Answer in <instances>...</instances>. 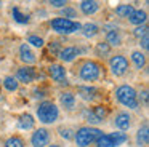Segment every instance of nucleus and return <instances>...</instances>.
I'll list each match as a JSON object with an SVG mask.
<instances>
[{
	"instance_id": "nucleus-38",
	"label": "nucleus",
	"mask_w": 149,
	"mask_h": 147,
	"mask_svg": "<svg viewBox=\"0 0 149 147\" xmlns=\"http://www.w3.org/2000/svg\"><path fill=\"white\" fill-rule=\"evenodd\" d=\"M69 133H71L69 130H61V133H59V134H61V137H66V139H69V137H71V134H69Z\"/></svg>"
},
{
	"instance_id": "nucleus-2",
	"label": "nucleus",
	"mask_w": 149,
	"mask_h": 147,
	"mask_svg": "<svg viewBox=\"0 0 149 147\" xmlns=\"http://www.w3.org/2000/svg\"><path fill=\"white\" fill-rule=\"evenodd\" d=\"M116 98L122 105L128 109H138V93L130 85H120L116 89Z\"/></svg>"
},
{
	"instance_id": "nucleus-11",
	"label": "nucleus",
	"mask_w": 149,
	"mask_h": 147,
	"mask_svg": "<svg viewBox=\"0 0 149 147\" xmlns=\"http://www.w3.org/2000/svg\"><path fill=\"white\" fill-rule=\"evenodd\" d=\"M19 59L23 61L26 66H31V64L36 62V54L32 53L31 46L27 43H21L19 46Z\"/></svg>"
},
{
	"instance_id": "nucleus-35",
	"label": "nucleus",
	"mask_w": 149,
	"mask_h": 147,
	"mask_svg": "<svg viewBox=\"0 0 149 147\" xmlns=\"http://www.w3.org/2000/svg\"><path fill=\"white\" fill-rule=\"evenodd\" d=\"M87 121H88V123H93V125L100 123V120L93 115V112H87Z\"/></svg>"
},
{
	"instance_id": "nucleus-8",
	"label": "nucleus",
	"mask_w": 149,
	"mask_h": 147,
	"mask_svg": "<svg viewBox=\"0 0 149 147\" xmlns=\"http://www.w3.org/2000/svg\"><path fill=\"white\" fill-rule=\"evenodd\" d=\"M15 78L18 80V83L21 82V83H24V85H29V83H32L34 78H36V70L31 66H23V67L18 69Z\"/></svg>"
},
{
	"instance_id": "nucleus-6",
	"label": "nucleus",
	"mask_w": 149,
	"mask_h": 147,
	"mask_svg": "<svg viewBox=\"0 0 149 147\" xmlns=\"http://www.w3.org/2000/svg\"><path fill=\"white\" fill-rule=\"evenodd\" d=\"M109 69L116 77H122L127 72V69H128V61L122 54H116V56H112L109 59Z\"/></svg>"
},
{
	"instance_id": "nucleus-22",
	"label": "nucleus",
	"mask_w": 149,
	"mask_h": 147,
	"mask_svg": "<svg viewBox=\"0 0 149 147\" xmlns=\"http://www.w3.org/2000/svg\"><path fill=\"white\" fill-rule=\"evenodd\" d=\"M3 86H5V89L7 91H10V93H13V91H16L18 89V86H19V83H18V80L15 78V77H11V75H8V77H5L3 78Z\"/></svg>"
},
{
	"instance_id": "nucleus-5",
	"label": "nucleus",
	"mask_w": 149,
	"mask_h": 147,
	"mask_svg": "<svg viewBox=\"0 0 149 147\" xmlns=\"http://www.w3.org/2000/svg\"><path fill=\"white\" fill-rule=\"evenodd\" d=\"M79 75L84 82H96L101 75V66L96 61H85L80 66Z\"/></svg>"
},
{
	"instance_id": "nucleus-24",
	"label": "nucleus",
	"mask_w": 149,
	"mask_h": 147,
	"mask_svg": "<svg viewBox=\"0 0 149 147\" xmlns=\"http://www.w3.org/2000/svg\"><path fill=\"white\" fill-rule=\"evenodd\" d=\"M11 15H13L15 21L19 22V24H27V22H29V15H23V13L19 11V8H16V6L11 10Z\"/></svg>"
},
{
	"instance_id": "nucleus-30",
	"label": "nucleus",
	"mask_w": 149,
	"mask_h": 147,
	"mask_svg": "<svg viewBox=\"0 0 149 147\" xmlns=\"http://www.w3.org/2000/svg\"><path fill=\"white\" fill-rule=\"evenodd\" d=\"M91 112H93V115H95V117H96L100 121H103V118L107 115L106 107H103V105H96V107H93V110H91Z\"/></svg>"
},
{
	"instance_id": "nucleus-33",
	"label": "nucleus",
	"mask_w": 149,
	"mask_h": 147,
	"mask_svg": "<svg viewBox=\"0 0 149 147\" xmlns=\"http://www.w3.org/2000/svg\"><path fill=\"white\" fill-rule=\"evenodd\" d=\"M59 50H61V46H59V42H52V43H50V53L58 54Z\"/></svg>"
},
{
	"instance_id": "nucleus-20",
	"label": "nucleus",
	"mask_w": 149,
	"mask_h": 147,
	"mask_svg": "<svg viewBox=\"0 0 149 147\" xmlns=\"http://www.w3.org/2000/svg\"><path fill=\"white\" fill-rule=\"evenodd\" d=\"M132 61L135 64L136 69H143L146 66V54L141 53V51H133L132 53Z\"/></svg>"
},
{
	"instance_id": "nucleus-40",
	"label": "nucleus",
	"mask_w": 149,
	"mask_h": 147,
	"mask_svg": "<svg viewBox=\"0 0 149 147\" xmlns=\"http://www.w3.org/2000/svg\"><path fill=\"white\" fill-rule=\"evenodd\" d=\"M48 147H59V146H55V144H52V146H48Z\"/></svg>"
},
{
	"instance_id": "nucleus-14",
	"label": "nucleus",
	"mask_w": 149,
	"mask_h": 147,
	"mask_svg": "<svg viewBox=\"0 0 149 147\" xmlns=\"http://www.w3.org/2000/svg\"><path fill=\"white\" fill-rule=\"evenodd\" d=\"M98 10H100V3L95 2V0H84V2H80V11L87 16L95 15Z\"/></svg>"
},
{
	"instance_id": "nucleus-32",
	"label": "nucleus",
	"mask_w": 149,
	"mask_h": 147,
	"mask_svg": "<svg viewBox=\"0 0 149 147\" xmlns=\"http://www.w3.org/2000/svg\"><path fill=\"white\" fill-rule=\"evenodd\" d=\"M61 18H66V19H71V18H75V10L71 8V6H64L63 10V16Z\"/></svg>"
},
{
	"instance_id": "nucleus-3",
	"label": "nucleus",
	"mask_w": 149,
	"mask_h": 147,
	"mask_svg": "<svg viewBox=\"0 0 149 147\" xmlns=\"http://www.w3.org/2000/svg\"><path fill=\"white\" fill-rule=\"evenodd\" d=\"M101 134H103V131L98 130V128L82 126L75 131L74 141H75V144H77V147H88L91 142H95Z\"/></svg>"
},
{
	"instance_id": "nucleus-25",
	"label": "nucleus",
	"mask_w": 149,
	"mask_h": 147,
	"mask_svg": "<svg viewBox=\"0 0 149 147\" xmlns=\"http://www.w3.org/2000/svg\"><path fill=\"white\" fill-rule=\"evenodd\" d=\"M79 93L82 94L84 99H93L95 93H96V88H93V86H80V88H79Z\"/></svg>"
},
{
	"instance_id": "nucleus-1",
	"label": "nucleus",
	"mask_w": 149,
	"mask_h": 147,
	"mask_svg": "<svg viewBox=\"0 0 149 147\" xmlns=\"http://www.w3.org/2000/svg\"><path fill=\"white\" fill-rule=\"evenodd\" d=\"M59 117V109L56 107L55 102L52 101H43L37 107V118L43 125H52L58 120Z\"/></svg>"
},
{
	"instance_id": "nucleus-28",
	"label": "nucleus",
	"mask_w": 149,
	"mask_h": 147,
	"mask_svg": "<svg viewBox=\"0 0 149 147\" xmlns=\"http://www.w3.org/2000/svg\"><path fill=\"white\" fill-rule=\"evenodd\" d=\"M27 45H32V46H36V48H42L43 45H45V42H43V38L39 37V35H29V37H27Z\"/></svg>"
},
{
	"instance_id": "nucleus-23",
	"label": "nucleus",
	"mask_w": 149,
	"mask_h": 147,
	"mask_svg": "<svg viewBox=\"0 0 149 147\" xmlns=\"http://www.w3.org/2000/svg\"><path fill=\"white\" fill-rule=\"evenodd\" d=\"M96 147H116L111 134H101L96 139Z\"/></svg>"
},
{
	"instance_id": "nucleus-29",
	"label": "nucleus",
	"mask_w": 149,
	"mask_h": 147,
	"mask_svg": "<svg viewBox=\"0 0 149 147\" xmlns=\"http://www.w3.org/2000/svg\"><path fill=\"white\" fill-rule=\"evenodd\" d=\"M111 137H112V141H114V144H116V147L117 146H120V144H123L127 141V134L125 133H122V131H117V133H111Z\"/></svg>"
},
{
	"instance_id": "nucleus-19",
	"label": "nucleus",
	"mask_w": 149,
	"mask_h": 147,
	"mask_svg": "<svg viewBox=\"0 0 149 147\" xmlns=\"http://www.w3.org/2000/svg\"><path fill=\"white\" fill-rule=\"evenodd\" d=\"M82 34H84V37H87V38H93L95 35L100 32V29H98V26L96 24H93V22H87V24H84L82 26Z\"/></svg>"
},
{
	"instance_id": "nucleus-9",
	"label": "nucleus",
	"mask_w": 149,
	"mask_h": 147,
	"mask_svg": "<svg viewBox=\"0 0 149 147\" xmlns=\"http://www.w3.org/2000/svg\"><path fill=\"white\" fill-rule=\"evenodd\" d=\"M80 53H82V50L77 46H66V48H61V50H59L58 58L63 62H72Z\"/></svg>"
},
{
	"instance_id": "nucleus-36",
	"label": "nucleus",
	"mask_w": 149,
	"mask_h": 147,
	"mask_svg": "<svg viewBox=\"0 0 149 147\" xmlns=\"http://www.w3.org/2000/svg\"><path fill=\"white\" fill-rule=\"evenodd\" d=\"M139 40H141V45H143V48H144V50H148V48H149V37H148V34H146L144 37H141Z\"/></svg>"
},
{
	"instance_id": "nucleus-27",
	"label": "nucleus",
	"mask_w": 149,
	"mask_h": 147,
	"mask_svg": "<svg viewBox=\"0 0 149 147\" xmlns=\"http://www.w3.org/2000/svg\"><path fill=\"white\" fill-rule=\"evenodd\" d=\"M95 51H96L98 56H107L111 51V46L106 43V42H101V43H96V48H95Z\"/></svg>"
},
{
	"instance_id": "nucleus-10",
	"label": "nucleus",
	"mask_w": 149,
	"mask_h": 147,
	"mask_svg": "<svg viewBox=\"0 0 149 147\" xmlns=\"http://www.w3.org/2000/svg\"><path fill=\"white\" fill-rule=\"evenodd\" d=\"M48 75L56 83H66V69L61 64H52L48 67Z\"/></svg>"
},
{
	"instance_id": "nucleus-17",
	"label": "nucleus",
	"mask_w": 149,
	"mask_h": 147,
	"mask_svg": "<svg viewBox=\"0 0 149 147\" xmlns=\"http://www.w3.org/2000/svg\"><path fill=\"white\" fill-rule=\"evenodd\" d=\"M34 125H36V120H34V117L31 114H23L19 117V120H18V126H19L21 130H24V131L32 130Z\"/></svg>"
},
{
	"instance_id": "nucleus-31",
	"label": "nucleus",
	"mask_w": 149,
	"mask_h": 147,
	"mask_svg": "<svg viewBox=\"0 0 149 147\" xmlns=\"http://www.w3.org/2000/svg\"><path fill=\"white\" fill-rule=\"evenodd\" d=\"M148 34V26H138V27L133 31V35H135L136 38H141V37H144V35Z\"/></svg>"
},
{
	"instance_id": "nucleus-7",
	"label": "nucleus",
	"mask_w": 149,
	"mask_h": 147,
	"mask_svg": "<svg viewBox=\"0 0 149 147\" xmlns=\"http://www.w3.org/2000/svg\"><path fill=\"white\" fill-rule=\"evenodd\" d=\"M50 142V133L45 130V128H39L32 133L31 136V144L32 147H45L48 146Z\"/></svg>"
},
{
	"instance_id": "nucleus-12",
	"label": "nucleus",
	"mask_w": 149,
	"mask_h": 147,
	"mask_svg": "<svg viewBox=\"0 0 149 147\" xmlns=\"http://www.w3.org/2000/svg\"><path fill=\"white\" fill-rule=\"evenodd\" d=\"M114 123H116V126L119 128L120 131H127L132 126V117L128 115V112H120V114L116 115Z\"/></svg>"
},
{
	"instance_id": "nucleus-37",
	"label": "nucleus",
	"mask_w": 149,
	"mask_h": 147,
	"mask_svg": "<svg viewBox=\"0 0 149 147\" xmlns=\"http://www.w3.org/2000/svg\"><path fill=\"white\" fill-rule=\"evenodd\" d=\"M139 101H143L144 104H148V91H146V89L141 93V96H139ZM139 101H138V102H139Z\"/></svg>"
},
{
	"instance_id": "nucleus-15",
	"label": "nucleus",
	"mask_w": 149,
	"mask_h": 147,
	"mask_svg": "<svg viewBox=\"0 0 149 147\" xmlns=\"http://www.w3.org/2000/svg\"><path fill=\"white\" fill-rule=\"evenodd\" d=\"M59 102H61V105L64 109L71 110V109H74V105H75V94L71 93V91H63L61 96H59Z\"/></svg>"
},
{
	"instance_id": "nucleus-26",
	"label": "nucleus",
	"mask_w": 149,
	"mask_h": 147,
	"mask_svg": "<svg viewBox=\"0 0 149 147\" xmlns=\"http://www.w3.org/2000/svg\"><path fill=\"white\" fill-rule=\"evenodd\" d=\"M3 147H24V141H23V137H19V136H11L7 139V142H5Z\"/></svg>"
},
{
	"instance_id": "nucleus-4",
	"label": "nucleus",
	"mask_w": 149,
	"mask_h": 147,
	"mask_svg": "<svg viewBox=\"0 0 149 147\" xmlns=\"http://www.w3.org/2000/svg\"><path fill=\"white\" fill-rule=\"evenodd\" d=\"M50 26H52V29L55 32H58V34H64V35L74 34V32H77V31L82 29V24L79 21H72V19H66V18L52 19Z\"/></svg>"
},
{
	"instance_id": "nucleus-34",
	"label": "nucleus",
	"mask_w": 149,
	"mask_h": 147,
	"mask_svg": "<svg viewBox=\"0 0 149 147\" xmlns=\"http://www.w3.org/2000/svg\"><path fill=\"white\" fill-rule=\"evenodd\" d=\"M50 5L55 6V8H61V6L68 5V2H66V0H52V2H50Z\"/></svg>"
},
{
	"instance_id": "nucleus-18",
	"label": "nucleus",
	"mask_w": 149,
	"mask_h": 147,
	"mask_svg": "<svg viewBox=\"0 0 149 147\" xmlns=\"http://www.w3.org/2000/svg\"><path fill=\"white\" fill-rule=\"evenodd\" d=\"M148 142H149V128H148V123H144L136 133V144L139 147H143Z\"/></svg>"
},
{
	"instance_id": "nucleus-13",
	"label": "nucleus",
	"mask_w": 149,
	"mask_h": 147,
	"mask_svg": "<svg viewBox=\"0 0 149 147\" xmlns=\"http://www.w3.org/2000/svg\"><path fill=\"white\" fill-rule=\"evenodd\" d=\"M128 21H130V24L136 26V27L138 26H144L146 21H148V13L144 10H135L132 13V16L128 18Z\"/></svg>"
},
{
	"instance_id": "nucleus-21",
	"label": "nucleus",
	"mask_w": 149,
	"mask_h": 147,
	"mask_svg": "<svg viewBox=\"0 0 149 147\" xmlns=\"http://www.w3.org/2000/svg\"><path fill=\"white\" fill-rule=\"evenodd\" d=\"M133 11H135L133 5H128V3H125V5H119V6L116 8L117 16H120V18H130Z\"/></svg>"
},
{
	"instance_id": "nucleus-39",
	"label": "nucleus",
	"mask_w": 149,
	"mask_h": 147,
	"mask_svg": "<svg viewBox=\"0 0 149 147\" xmlns=\"http://www.w3.org/2000/svg\"><path fill=\"white\" fill-rule=\"evenodd\" d=\"M34 96H36V98H42V96H43V91H40V89H36V91H34Z\"/></svg>"
},
{
	"instance_id": "nucleus-16",
	"label": "nucleus",
	"mask_w": 149,
	"mask_h": 147,
	"mask_svg": "<svg viewBox=\"0 0 149 147\" xmlns=\"http://www.w3.org/2000/svg\"><path fill=\"white\" fill-rule=\"evenodd\" d=\"M106 43L109 46H120L122 45V37L117 29H111L106 32Z\"/></svg>"
}]
</instances>
